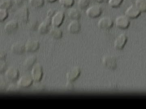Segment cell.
<instances>
[{
	"instance_id": "cell-1",
	"label": "cell",
	"mask_w": 146,
	"mask_h": 109,
	"mask_svg": "<svg viewBox=\"0 0 146 109\" xmlns=\"http://www.w3.org/2000/svg\"><path fill=\"white\" fill-rule=\"evenodd\" d=\"M43 74V68L40 64H36L33 66L31 71V77L33 81L39 82L42 79Z\"/></svg>"
},
{
	"instance_id": "cell-2",
	"label": "cell",
	"mask_w": 146,
	"mask_h": 109,
	"mask_svg": "<svg viewBox=\"0 0 146 109\" xmlns=\"http://www.w3.org/2000/svg\"><path fill=\"white\" fill-rule=\"evenodd\" d=\"M17 20L23 23H26L29 18V9L27 6H24L19 9L15 14Z\"/></svg>"
},
{
	"instance_id": "cell-3",
	"label": "cell",
	"mask_w": 146,
	"mask_h": 109,
	"mask_svg": "<svg viewBox=\"0 0 146 109\" xmlns=\"http://www.w3.org/2000/svg\"><path fill=\"white\" fill-rule=\"evenodd\" d=\"M115 24L118 28L120 29H126L130 25V21L125 15H121L115 19Z\"/></svg>"
},
{
	"instance_id": "cell-4",
	"label": "cell",
	"mask_w": 146,
	"mask_h": 109,
	"mask_svg": "<svg viewBox=\"0 0 146 109\" xmlns=\"http://www.w3.org/2000/svg\"><path fill=\"white\" fill-rule=\"evenodd\" d=\"M102 9L99 5H94L87 8L86 11V16L90 18H98L101 15Z\"/></svg>"
},
{
	"instance_id": "cell-5",
	"label": "cell",
	"mask_w": 146,
	"mask_h": 109,
	"mask_svg": "<svg viewBox=\"0 0 146 109\" xmlns=\"http://www.w3.org/2000/svg\"><path fill=\"white\" fill-rule=\"evenodd\" d=\"M113 22L112 18L104 16L100 19L98 23V27L101 29L108 30L113 26Z\"/></svg>"
},
{
	"instance_id": "cell-6",
	"label": "cell",
	"mask_w": 146,
	"mask_h": 109,
	"mask_svg": "<svg viewBox=\"0 0 146 109\" xmlns=\"http://www.w3.org/2000/svg\"><path fill=\"white\" fill-rule=\"evenodd\" d=\"M65 17V13L62 11L56 12L51 18V24L53 26L59 27L63 23Z\"/></svg>"
},
{
	"instance_id": "cell-7",
	"label": "cell",
	"mask_w": 146,
	"mask_h": 109,
	"mask_svg": "<svg viewBox=\"0 0 146 109\" xmlns=\"http://www.w3.org/2000/svg\"><path fill=\"white\" fill-rule=\"evenodd\" d=\"M5 76L7 80L11 82H14L18 79L19 71L15 67H10L6 71Z\"/></svg>"
},
{
	"instance_id": "cell-8",
	"label": "cell",
	"mask_w": 146,
	"mask_h": 109,
	"mask_svg": "<svg viewBox=\"0 0 146 109\" xmlns=\"http://www.w3.org/2000/svg\"><path fill=\"white\" fill-rule=\"evenodd\" d=\"M141 12L135 5L132 4L129 6L125 11V16L129 19H134L138 18L141 15Z\"/></svg>"
},
{
	"instance_id": "cell-9",
	"label": "cell",
	"mask_w": 146,
	"mask_h": 109,
	"mask_svg": "<svg viewBox=\"0 0 146 109\" xmlns=\"http://www.w3.org/2000/svg\"><path fill=\"white\" fill-rule=\"evenodd\" d=\"M81 70L78 67L71 68L66 74V78L69 82L75 81L80 75Z\"/></svg>"
},
{
	"instance_id": "cell-10",
	"label": "cell",
	"mask_w": 146,
	"mask_h": 109,
	"mask_svg": "<svg viewBox=\"0 0 146 109\" xmlns=\"http://www.w3.org/2000/svg\"><path fill=\"white\" fill-rule=\"evenodd\" d=\"M127 41V36L125 34H120L115 39L114 41V47L116 49H123Z\"/></svg>"
},
{
	"instance_id": "cell-11",
	"label": "cell",
	"mask_w": 146,
	"mask_h": 109,
	"mask_svg": "<svg viewBox=\"0 0 146 109\" xmlns=\"http://www.w3.org/2000/svg\"><path fill=\"white\" fill-rule=\"evenodd\" d=\"M103 64L108 69H115L117 67V61L115 57L110 55H107L104 57Z\"/></svg>"
},
{
	"instance_id": "cell-12",
	"label": "cell",
	"mask_w": 146,
	"mask_h": 109,
	"mask_svg": "<svg viewBox=\"0 0 146 109\" xmlns=\"http://www.w3.org/2000/svg\"><path fill=\"white\" fill-rule=\"evenodd\" d=\"M33 81L31 76L28 75L23 76L17 81V85L19 87L27 88L31 85Z\"/></svg>"
},
{
	"instance_id": "cell-13",
	"label": "cell",
	"mask_w": 146,
	"mask_h": 109,
	"mask_svg": "<svg viewBox=\"0 0 146 109\" xmlns=\"http://www.w3.org/2000/svg\"><path fill=\"white\" fill-rule=\"evenodd\" d=\"M51 24V18L47 16L44 21L41 23L38 28V31L39 34H46L49 30L50 25Z\"/></svg>"
},
{
	"instance_id": "cell-14",
	"label": "cell",
	"mask_w": 146,
	"mask_h": 109,
	"mask_svg": "<svg viewBox=\"0 0 146 109\" xmlns=\"http://www.w3.org/2000/svg\"><path fill=\"white\" fill-rule=\"evenodd\" d=\"M39 47V42L36 40H29L25 44V50L27 52H35Z\"/></svg>"
},
{
	"instance_id": "cell-15",
	"label": "cell",
	"mask_w": 146,
	"mask_h": 109,
	"mask_svg": "<svg viewBox=\"0 0 146 109\" xmlns=\"http://www.w3.org/2000/svg\"><path fill=\"white\" fill-rule=\"evenodd\" d=\"M81 25L78 20H72L68 25V30L72 34H77L80 31Z\"/></svg>"
},
{
	"instance_id": "cell-16",
	"label": "cell",
	"mask_w": 146,
	"mask_h": 109,
	"mask_svg": "<svg viewBox=\"0 0 146 109\" xmlns=\"http://www.w3.org/2000/svg\"><path fill=\"white\" fill-rule=\"evenodd\" d=\"M11 52L16 54H22L25 51V44L22 42H18L14 43L11 46Z\"/></svg>"
},
{
	"instance_id": "cell-17",
	"label": "cell",
	"mask_w": 146,
	"mask_h": 109,
	"mask_svg": "<svg viewBox=\"0 0 146 109\" xmlns=\"http://www.w3.org/2000/svg\"><path fill=\"white\" fill-rule=\"evenodd\" d=\"M36 60V57L35 56L28 57L23 63V67L24 70L27 71L31 69L34 66Z\"/></svg>"
},
{
	"instance_id": "cell-18",
	"label": "cell",
	"mask_w": 146,
	"mask_h": 109,
	"mask_svg": "<svg viewBox=\"0 0 146 109\" xmlns=\"http://www.w3.org/2000/svg\"><path fill=\"white\" fill-rule=\"evenodd\" d=\"M18 27V22L15 20L9 21L4 27V30L7 33L10 34L17 29Z\"/></svg>"
},
{
	"instance_id": "cell-19",
	"label": "cell",
	"mask_w": 146,
	"mask_h": 109,
	"mask_svg": "<svg viewBox=\"0 0 146 109\" xmlns=\"http://www.w3.org/2000/svg\"><path fill=\"white\" fill-rule=\"evenodd\" d=\"M49 33L50 36L54 39H60L63 36V32L61 29L57 27L53 26L50 29Z\"/></svg>"
},
{
	"instance_id": "cell-20",
	"label": "cell",
	"mask_w": 146,
	"mask_h": 109,
	"mask_svg": "<svg viewBox=\"0 0 146 109\" xmlns=\"http://www.w3.org/2000/svg\"><path fill=\"white\" fill-rule=\"evenodd\" d=\"M80 11L76 8L71 7L68 11V16L72 20H78L81 17Z\"/></svg>"
},
{
	"instance_id": "cell-21",
	"label": "cell",
	"mask_w": 146,
	"mask_h": 109,
	"mask_svg": "<svg viewBox=\"0 0 146 109\" xmlns=\"http://www.w3.org/2000/svg\"><path fill=\"white\" fill-rule=\"evenodd\" d=\"M135 5L141 13L146 11V0H135Z\"/></svg>"
},
{
	"instance_id": "cell-22",
	"label": "cell",
	"mask_w": 146,
	"mask_h": 109,
	"mask_svg": "<svg viewBox=\"0 0 146 109\" xmlns=\"http://www.w3.org/2000/svg\"><path fill=\"white\" fill-rule=\"evenodd\" d=\"M13 5L12 0H1L0 9H10Z\"/></svg>"
},
{
	"instance_id": "cell-23",
	"label": "cell",
	"mask_w": 146,
	"mask_h": 109,
	"mask_svg": "<svg viewBox=\"0 0 146 109\" xmlns=\"http://www.w3.org/2000/svg\"><path fill=\"white\" fill-rule=\"evenodd\" d=\"M29 3L30 5L33 8H39L44 5V0H29Z\"/></svg>"
},
{
	"instance_id": "cell-24",
	"label": "cell",
	"mask_w": 146,
	"mask_h": 109,
	"mask_svg": "<svg viewBox=\"0 0 146 109\" xmlns=\"http://www.w3.org/2000/svg\"><path fill=\"white\" fill-rule=\"evenodd\" d=\"M91 0H78V6L80 9L81 10L85 9L88 7Z\"/></svg>"
},
{
	"instance_id": "cell-25",
	"label": "cell",
	"mask_w": 146,
	"mask_h": 109,
	"mask_svg": "<svg viewBox=\"0 0 146 109\" xmlns=\"http://www.w3.org/2000/svg\"><path fill=\"white\" fill-rule=\"evenodd\" d=\"M59 4L65 8H71L74 5V0H59Z\"/></svg>"
},
{
	"instance_id": "cell-26",
	"label": "cell",
	"mask_w": 146,
	"mask_h": 109,
	"mask_svg": "<svg viewBox=\"0 0 146 109\" xmlns=\"http://www.w3.org/2000/svg\"><path fill=\"white\" fill-rule=\"evenodd\" d=\"M123 0H108V5L112 8H117L121 5Z\"/></svg>"
},
{
	"instance_id": "cell-27",
	"label": "cell",
	"mask_w": 146,
	"mask_h": 109,
	"mask_svg": "<svg viewBox=\"0 0 146 109\" xmlns=\"http://www.w3.org/2000/svg\"><path fill=\"white\" fill-rule=\"evenodd\" d=\"M9 13L7 10L0 9V22H3L7 18Z\"/></svg>"
},
{
	"instance_id": "cell-28",
	"label": "cell",
	"mask_w": 146,
	"mask_h": 109,
	"mask_svg": "<svg viewBox=\"0 0 146 109\" xmlns=\"http://www.w3.org/2000/svg\"><path fill=\"white\" fill-rule=\"evenodd\" d=\"M38 25V22L36 20H33L29 23L28 28L31 30H35Z\"/></svg>"
},
{
	"instance_id": "cell-29",
	"label": "cell",
	"mask_w": 146,
	"mask_h": 109,
	"mask_svg": "<svg viewBox=\"0 0 146 109\" xmlns=\"http://www.w3.org/2000/svg\"><path fill=\"white\" fill-rule=\"evenodd\" d=\"M7 67V64L4 60H1L0 62V72H3L5 70Z\"/></svg>"
},
{
	"instance_id": "cell-30",
	"label": "cell",
	"mask_w": 146,
	"mask_h": 109,
	"mask_svg": "<svg viewBox=\"0 0 146 109\" xmlns=\"http://www.w3.org/2000/svg\"><path fill=\"white\" fill-rule=\"evenodd\" d=\"M7 87V83L5 81V79L3 77H1L0 80V88L1 90H3Z\"/></svg>"
},
{
	"instance_id": "cell-31",
	"label": "cell",
	"mask_w": 146,
	"mask_h": 109,
	"mask_svg": "<svg viewBox=\"0 0 146 109\" xmlns=\"http://www.w3.org/2000/svg\"><path fill=\"white\" fill-rule=\"evenodd\" d=\"M56 12V10L54 9H50L47 11V16L52 18Z\"/></svg>"
},
{
	"instance_id": "cell-32",
	"label": "cell",
	"mask_w": 146,
	"mask_h": 109,
	"mask_svg": "<svg viewBox=\"0 0 146 109\" xmlns=\"http://www.w3.org/2000/svg\"><path fill=\"white\" fill-rule=\"evenodd\" d=\"M7 55V54L6 52L4 51H2L0 52V59L1 60H4L6 57Z\"/></svg>"
},
{
	"instance_id": "cell-33",
	"label": "cell",
	"mask_w": 146,
	"mask_h": 109,
	"mask_svg": "<svg viewBox=\"0 0 146 109\" xmlns=\"http://www.w3.org/2000/svg\"><path fill=\"white\" fill-rule=\"evenodd\" d=\"M26 0H14V2L17 5L20 6Z\"/></svg>"
},
{
	"instance_id": "cell-34",
	"label": "cell",
	"mask_w": 146,
	"mask_h": 109,
	"mask_svg": "<svg viewBox=\"0 0 146 109\" xmlns=\"http://www.w3.org/2000/svg\"><path fill=\"white\" fill-rule=\"evenodd\" d=\"M66 87H67V88L69 89H72L73 88V87L72 82L68 81V83L66 84Z\"/></svg>"
},
{
	"instance_id": "cell-35",
	"label": "cell",
	"mask_w": 146,
	"mask_h": 109,
	"mask_svg": "<svg viewBox=\"0 0 146 109\" xmlns=\"http://www.w3.org/2000/svg\"><path fill=\"white\" fill-rule=\"evenodd\" d=\"M93 1L95 2L98 3H101L103 2L104 0H93Z\"/></svg>"
},
{
	"instance_id": "cell-36",
	"label": "cell",
	"mask_w": 146,
	"mask_h": 109,
	"mask_svg": "<svg viewBox=\"0 0 146 109\" xmlns=\"http://www.w3.org/2000/svg\"><path fill=\"white\" fill-rule=\"evenodd\" d=\"M45 1L48 3H52L55 2L57 0H45Z\"/></svg>"
}]
</instances>
